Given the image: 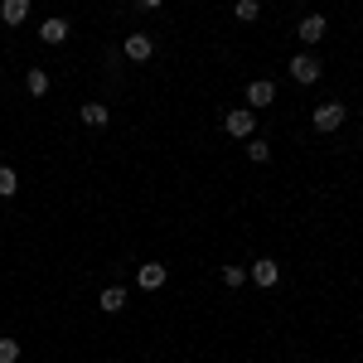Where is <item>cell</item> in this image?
Returning a JSON list of instances; mask_svg holds the SVG:
<instances>
[{"label":"cell","mask_w":363,"mask_h":363,"mask_svg":"<svg viewBox=\"0 0 363 363\" xmlns=\"http://www.w3.org/2000/svg\"><path fill=\"white\" fill-rule=\"evenodd\" d=\"M39 39H44V44H63V39H68V20H44V25H39Z\"/></svg>","instance_id":"obj_10"},{"label":"cell","mask_w":363,"mask_h":363,"mask_svg":"<svg viewBox=\"0 0 363 363\" xmlns=\"http://www.w3.org/2000/svg\"><path fill=\"white\" fill-rule=\"evenodd\" d=\"M344 126V102H325V107H315V131H339Z\"/></svg>","instance_id":"obj_5"},{"label":"cell","mask_w":363,"mask_h":363,"mask_svg":"<svg viewBox=\"0 0 363 363\" xmlns=\"http://www.w3.org/2000/svg\"><path fill=\"white\" fill-rule=\"evenodd\" d=\"M29 0H0V25H25Z\"/></svg>","instance_id":"obj_9"},{"label":"cell","mask_w":363,"mask_h":363,"mask_svg":"<svg viewBox=\"0 0 363 363\" xmlns=\"http://www.w3.org/2000/svg\"><path fill=\"white\" fill-rule=\"evenodd\" d=\"M150 54H155V39H150V34H131V39H126V58H131V63H145Z\"/></svg>","instance_id":"obj_7"},{"label":"cell","mask_w":363,"mask_h":363,"mask_svg":"<svg viewBox=\"0 0 363 363\" xmlns=\"http://www.w3.org/2000/svg\"><path fill=\"white\" fill-rule=\"evenodd\" d=\"M97 306L107 310V315H116V310L126 306V291H121V286H107V291H102V296H97Z\"/></svg>","instance_id":"obj_12"},{"label":"cell","mask_w":363,"mask_h":363,"mask_svg":"<svg viewBox=\"0 0 363 363\" xmlns=\"http://www.w3.org/2000/svg\"><path fill=\"white\" fill-rule=\"evenodd\" d=\"M325 15H306V20H301V29H296V34H301V44H320V39H325Z\"/></svg>","instance_id":"obj_8"},{"label":"cell","mask_w":363,"mask_h":363,"mask_svg":"<svg viewBox=\"0 0 363 363\" xmlns=\"http://www.w3.org/2000/svg\"><path fill=\"white\" fill-rule=\"evenodd\" d=\"M169 281V267L165 262H140V272H136V286L140 291H160Z\"/></svg>","instance_id":"obj_2"},{"label":"cell","mask_w":363,"mask_h":363,"mask_svg":"<svg viewBox=\"0 0 363 363\" xmlns=\"http://www.w3.org/2000/svg\"><path fill=\"white\" fill-rule=\"evenodd\" d=\"M15 189H20V174H15L10 165H0V199H10Z\"/></svg>","instance_id":"obj_15"},{"label":"cell","mask_w":363,"mask_h":363,"mask_svg":"<svg viewBox=\"0 0 363 363\" xmlns=\"http://www.w3.org/2000/svg\"><path fill=\"white\" fill-rule=\"evenodd\" d=\"M272 102H277V83H272V78L247 83V107H252V112H262V107H272Z\"/></svg>","instance_id":"obj_3"},{"label":"cell","mask_w":363,"mask_h":363,"mask_svg":"<svg viewBox=\"0 0 363 363\" xmlns=\"http://www.w3.org/2000/svg\"><path fill=\"white\" fill-rule=\"evenodd\" d=\"M291 78H296V83H320V58L315 54H296L291 58Z\"/></svg>","instance_id":"obj_4"},{"label":"cell","mask_w":363,"mask_h":363,"mask_svg":"<svg viewBox=\"0 0 363 363\" xmlns=\"http://www.w3.org/2000/svg\"><path fill=\"white\" fill-rule=\"evenodd\" d=\"M0 363H20V339H0Z\"/></svg>","instance_id":"obj_17"},{"label":"cell","mask_w":363,"mask_h":363,"mask_svg":"<svg viewBox=\"0 0 363 363\" xmlns=\"http://www.w3.org/2000/svg\"><path fill=\"white\" fill-rule=\"evenodd\" d=\"M218 277H223V286H233V291H238V286L247 281V267H233V262H228V267L218 272Z\"/></svg>","instance_id":"obj_16"},{"label":"cell","mask_w":363,"mask_h":363,"mask_svg":"<svg viewBox=\"0 0 363 363\" xmlns=\"http://www.w3.org/2000/svg\"><path fill=\"white\" fill-rule=\"evenodd\" d=\"M223 131L238 140H252V131H257V112L252 107H233V112L223 116Z\"/></svg>","instance_id":"obj_1"},{"label":"cell","mask_w":363,"mask_h":363,"mask_svg":"<svg viewBox=\"0 0 363 363\" xmlns=\"http://www.w3.org/2000/svg\"><path fill=\"white\" fill-rule=\"evenodd\" d=\"M140 10H160V5H165V0H136Z\"/></svg>","instance_id":"obj_19"},{"label":"cell","mask_w":363,"mask_h":363,"mask_svg":"<svg viewBox=\"0 0 363 363\" xmlns=\"http://www.w3.org/2000/svg\"><path fill=\"white\" fill-rule=\"evenodd\" d=\"M25 87L34 92V97H44V92H49V73H44V68H29V73H25Z\"/></svg>","instance_id":"obj_13"},{"label":"cell","mask_w":363,"mask_h":363,"mask_svg":"<svg viewBox=\"0 0 363 363\" xmlns=\"http://www.w3.org/2000/svg\"><path fill=\"white\" fill-rule=\"evenodd\" d=\"M233 15H238L242 25H252V20H257V0H238V5H233Z\"/></svg>","instance_id":"obj_18"},{"label":"cell","mask_w":363,"mask_h":363,"mask_svg":"<svg viewBox=\"0 0 363 363\" xmlns=\"http://www.w3.org/2000/svg\"><path fill=\"white\" fill-rule=\"evenodd\" d=\"M247 281H257L262 291H272V286L281 281V267L272 262V257H262V262H252V267H247Z\"/></svg>","instance_id":"obj_6"},{"label":"cell","mask_w":363,"mask_h":363,"mask_svg":"<svg viewBox=\"0 0 363 363\" xmlns=\"http://www.w3.org/2000/svg\"><path fill=\"white\" fill-rule=\"evenodd\" d=\"M78 116H83L87 126H107V121H112V112H107L102 102H83V107H78Z\"/></svg>","instance_id":"obj_11"},{"label":"cell","mask_w":363,"mask_h":363,"mask_svg":"<svg viewBox=\"0 0 363 363\" xmlns=\"http://www.w3.org/2000/svg\"><path fill=\"white\" fill-rule=\"evenodd\" d=\"M247 160L267 165V160H272V140H257V136H252V140H247Z\"/></svg>","instance_id":"obj_14"}]
</instances>
